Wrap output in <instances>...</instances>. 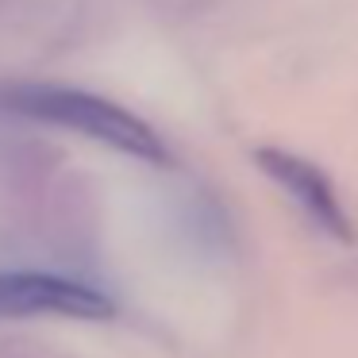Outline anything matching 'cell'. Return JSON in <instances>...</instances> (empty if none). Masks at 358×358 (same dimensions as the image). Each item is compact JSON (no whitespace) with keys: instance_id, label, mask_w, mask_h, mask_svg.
I'll return each instance as SVG.
<instances>
[{"instance_id":"2","label":"cell","mask_w":358,"mask_h":358,"mask_svg":"<svg viewBox=\"0 0 358 358\" xmlns=\"http://www.w3.org/2000/svg\"><path fill=\"white\" fill-rule=\"evenodd\" d=\"M31 316H58V320H112L116 301L104 289L78 278L43 270H4L0 273V320H31Z\"/></svg>"},{"instance_id":"1","label":"cell","mask_w":358,"mask_h":358,"mask_svg":"<svg viewBox=\"0 0 358 358\" xmlns=\"http://www.w3.org/2000/svg\"><path fill=\"white\" fill-rule=\"evenodd\" d=\"M0 108L16 112V116L39 120V124H55L66 131H78L93 143L131 155L139 162L150 166H166L170 150L158 139V131L139 120L135 112L120 108L116 101H104L96 93L85 89H70V85H12L0 89Z\"/></svg>"},{"instance_id":"3","label":"cell","mask_w":358,"mask_h":358,"mask_svg":"<svg viewBox=\"0 0 358 358\" xmlns=\"http://www.w3.org/2000/svg\"><path fill=\"white\" fill-rule=\"evenodd\" d=\"M255 162L262 166V170L270 173L289 196H293V204L320 227V231H327L331 239H339V243L355 239L350 220H347V208H343L331 178H327L316 162H308V158H301V155H289V150H278V147L255 150Z\"/></svg>"}]
</instances>
